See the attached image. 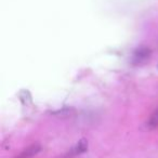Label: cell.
I'll list each match as a JSON object with an SVG mask.
<instances>
[{"label":"cell","instance_id":"obj_1","mask_svg":"<svg viewBox=\"0 0 158 158\" xmlns=\"http://www.w3.org/2000/svg\"><path fill=\"white\" fill-rule=\"evenodd\" d=\"M39 151H40L39 145H37V144L31 145V146L27 147L26 149H24V151H23L16 158H31V157H34Z\"/></svg>","mask_w":158,"mask_h":158},{"label":"cell","instance_id":"obj_2","mask_svg":"<svg viewBox=\"0 0 158 158\" xmlns=\"http://www.w3.org/2000/svg\"><path fill=\"white\" fill-rule=\"evenodd\" d=\"M146 126L148 129H155V128L158 127V108L152 114V116L149 117Z\"/></svg>","mask_w":158,"mask_h":158}]
</instances>
